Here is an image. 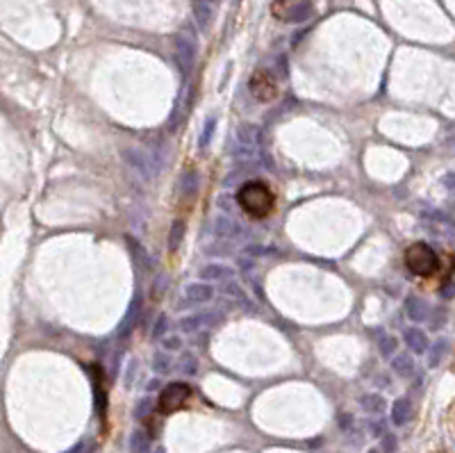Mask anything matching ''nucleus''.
I'll return each instance as SVG.
<instances>
[{"mask_svg":"<svg viewBox=\"0 0 455 453\" xmlns=\"http://www.w3.org/2000/svg\"><path fill=\"white\" fill-rule=\"evenodd\" d=\"M406 264L415 276L428 278V276H433L437 269H440V257H437V253L431 248V244L417 241V244H412L406 251Z\"/></svg>","mask_w":455,"mask_h":453,"instance_id":"3","label":"nucleus"},{"mask_svg":"<svg viewBox=\"0 0 455 453\" xmlns=\"http://www.w3.org/2000/svg\"><path fill=\"white\" fill-rule=\"evenodd\" d=\"M241 225L237 221H232L230 216H223V214H218L216 219H214V235L216 237H221V239H237L241 237Z\"/></svg>","mask_w":455,"mask_h":453,"instance_id":"13","label":"nucleus"},{"mask_svg":"<svg viewBox=\"0 0 455 453\" xmlns=\"http://www.w3.org/2000/svg\"><path fill=\"white\" fill-rule=\"evenodd\" d=\"M412 413H415V408H412V401L410 399H396L392 404V424L394 426H406L410 419H412Z\"/></svg>","mask_w":455,"mask_h":453,"instance_id":"16","label":"nucleus"},{"mask_svg":"<svg viewBox=\"0 0 455 453\" xmlns=\"http://www.w3.org/2000/svg\"><path fill=\"white\" fill-rule=\"evenodd\" d=\"M184 232H187V223H184L182 219H175L171 223V232H168V251H171V253H175V251L180 248Z\"/></svg>","mask_w":455,"mask_h":453,"instance_id":"22","label":"nucleus"},{"mask_svg":"<svg viewBox=\"0 0 455 453\" xmlns=\"http://www.w3.org/2000/svg\"><path fill=\"white\" fill-rule=\"evenodd\" d=\"M367 453H383V451H381V449H369Z\"/></svg>","mask_w":455,"mask_h":453,"instance_id":"42","label":"nucleus"},{"mask_svg":"<svg viewBox=\"0 0 455 453\" xmlns=\"http://www.w3.org/2000/svg\"><path fill=\"white\" fill-rule=\"evenodd\" d=\"M381 356L383 358H394L396 356V351H399V340L396 337H385V340H381Z\"/></svg>","mask_w":455,"mask_h":453,"instance_id":"28","label":"nucleus"},{"mask_svg":"<svg viewBox=\"0 0 455 453\" xmlns=\"http://www.w3.org/2000/svg\"><path fill=\"white\" fill-rule=\"evenodd\" d=\"M191 388L187 383H168L166 388L159 392V401H157V408L162 415H171L175 413L180 406H184V401L189 399Z\"/></svg>","mask_w":455,"mask_h":453,"instance_id":"7","label":"nucleus"},{"mask_svg":"<svg viewBox=\"0 0 455 453\" xmlns=\"http://www.w3.org/2000/svg\"><path fill=\"white\" fill-rule=\"evenodd\" d=\"M446 353H449V340H437L435 342V347L431 349V358H428V365L431 367H437L442 363V360L446 358Z\"/></svg>","mask_w":455,"mask_h":453,"instance_id":"25","label":"nucleus"},{"mask_svg":"<svg viewBox=\"0 0 455 453\" xmlns=\"http://www.w3.org/2000/svg\"><path fill=\"white\" fill-rule=\"evenodd\" d=\"M237 205L246 212L248 216L262 219L273 209V194L264 182L250 180L246 184H241L237 191Z\"/></svg>","mask_w":455,"mask_h":453,"instance_id":"1","label":"nucleus"},{"mask_svg":"<svg viewBox=\"0 0 455 453\" xmlns=\"http://www.w3.org/2000/svg\"><path fill=\"white\" fill-rule=\"evenodd\" d=\"M351 426H353V417L351 415H342L340 417V429L342 431H351Z\"/></svg>","mask_w":455,"mask_h":453,"instance_id":"39","label":"nucleus"},{"mask_svg":"<svg viewBox=\"0 0 455 453\" xmlns=\"http://www.w3.org/2000/svg\"><path fill=\"white\" fill-rule=\"evenodd\" d=\"M175 57H178V69L182 78L187 80L193 71V64H196V37L189 28H184L175 37Z\"/></svg>","mask_w":455,"mask_h":453,"instance_id":"5","label":"nucleus"},{"mask_svg":"<svg viewBox=\"0 0 455 453\" xmlns=\"http://www.w3.org/2000/svg\"><path fill=\"white\" fill-rule=\"evenodd\" d=\"M444 187H449V189H453L455 187V173H449L444 178Z\"/></svg>","mask_w":455,"mask_h":453,"instance_id":"40","label":"nucleus"},{"mask_svg":"<svg viewBox=\"0 0 455 453\" xmlns=\"http://www.w3.org/2000/svg\"><path fill=\"white\" fill-rule=\"evenodd\" d=\"M178 372L182 376H193L198 372V363H196V358H193L191 353H184L180 360H178Z\"/></svg>","mask_w":455,"mask_h":453,"instance_id":"27","label":"nucleus"},{"mask_svg":"<svg viewBox=\"0 0 455 453\" xmlns=\"http://www.w3.org/2000/svg\"><path fill=\"white\" fill-rule=\"evenodd\" d=\"M94 399H96V413L103 417L105 415V408H107V397H105V392L100 390V383L98 381L94 383Z\"/></svg>","mask_w":455,"mask_h":453,"instance_id":"31","label":"nucleus"},{"mask_svg":"<svg viewBox=\"0 0 455 453\" xmlns=\"http://www.w3.org/2000/svg\"><path fill=\"white\" fill-rule=\"evenodd\" d=\"M193 21H196L200 32H207L214 19V0H193Z\"/></svg>","mask_w":455,"mask_h":453,"instance_id":"11","label":"nucleus"},{"mask_svg":"<svg viewBox=\"0 0 455 453\" xmlns=\"http://www.w3.org/2000/svg\"><path fill=\"white\" fill-rule=\"evenodd\" d=\"M444 319H446V312L444 310H437V315H433V321H431V328H442L444 326Z\"/></svg>","mask_w":455,"mask_h":453,"instance_id":"37","label":"nucleus"},{"mask_svg":"<svg viewBox=\"0 0 455 453\" xmlns=\"http://www.w3.org/2000/svg\"><path fill=\"white\" fill-rule=\"evenodd\" d=\"M223 294H228L230 299H234L237 303L241 305V308H246V310H250L253 308V303H250V299H248V294L244 292L241 287L234 280H225V285H223Z\"/></svg>","mask_w":455,"mask_h":453,"instance_id":"23","label":"nucleus"},{"mask_svg":"<svg viewBox=\"0 0 455 453\" xmlns=\"http://www.w3.org/2000/svg\"><path fill=\"white\" fill-rule=\"evenodd\" d=\"M262 155V128L255 123H241L234 135L232 159L237 164L255 162Z\"/></svg>","mask_w":455,"mask_h":453,"instance_id":"2","label":"nucleus"},{"mask_svg":"<svg viewBox=\"0 0 455 453\" xmlns=\"http://www.w3.org/2000/svg\"><path fill=\"white\" fill-rule=\"evenodd\" d=\"M218 319H221V315H218L216 310H209V312H193L189 317L180 319V331L182 333H198V331L207 328V326L216 324Z\"/></svg>","mask_w":455,"mask_h":453,"instance_id":"10","label":"nucleus"},{"mask_svg":"<svg viewBox=\"0 0 455 453\" xmlns=\"http://www.w3.org/2000/svg\"><path fill=\"white\" fill-rule=\"evenodd\" d=\"M214 128H216V119L214 116H209V119L205 121V128H203V135H200V148H207L209 146V141H212V135H214Z\"/></svg>","mask_w":455,"mask_h":453,"instance_id":"29","label":"nucleus"},{"mask_svg":"<svg viewBox=\"0 0 455 453\" xmlns=\"http://www.w3.org/2000/svg\"><path fill=\"white\" fill-rule=\"evenodd\" d=\"M406 315L410 317V321L421 324V321H426L428 315H431V308H428V303H426L424 299L410 296V299L406 301Z\"/></svg>","mask_w":455,"mask_h":453,"instance_id":"17","label":"nucleus"},{"mask_svg":"<svg viewBox=\"0 0 455 453\" xmlns=\"http://www.w3.org/2000/svg\"><path fill=\"white\" fill-rule=\"evenodd\" d=\"M123 157L144 180H153L159 171V166H157V162H153V157H148V153H144V150H139V148L123 150Z\"/></svg>","mask_w":455,"mask_h":453,"instance_id":"9","label":"nucleus"},{"mask_svg":"<svg viewBox=\"0 0 455 453\" xmlns=\"http://www.w3.org/2000/svg\"><path fill=\"white\" fill-rule=\"evenodd\" d=\"M264 253H269V248L262 246V244H250V246L244 248V255H250V257H260V255H264Z\"/></svg>","mask_w":455,"mask_h":453,"instance_id":"35","label":"nucleus"},{"mask_svg":"<svg viewBox=\"0 0 455 453\" xmlns=\"http://www.w3.org/2000/svg\"><path fill=\"white\" fill-rule=\"evenodd\" d=\"M137 317H139V299H132L128 312H125V317H123V324H121L119 333L121 335H128L132 331V326L137 324Z\"/></svg>","mask_w":455,"mask_h":453,"instance_id":"24","label":"nucleus"},{"mask_svg":"<svg viewBox=\"0 0 455 453\" xmlns=\"http://www.w3.org/2000/svg\"><path fill=\"white\" fill-rule=\"evenodd\" d=\"M212 299H214V287L209 283H205V280L189 283L187 287H184L182 296L178 299V303H175V308H178V310H187V308H193V305L209 303Z\"/></svg>","mask_w":455,"mask_h":453,"instance_id":"8","label":"nucleus"},{"mask_svg":"<svg viewBox=\"0 0 455 453\" xmlns=\"http://www.w3.org/2000/svg\"><path fill=\"white\" fill-rule=\"evenodd\" d=\"M392 372L399 374L401 379H408L415 372V360H412L410 353H396L392 358Z\"/></svg>","mask_w":455,"mask_h":453,"instance_id":"19","label":"nucleus"},{"mask_svg":"<svg viewBox=\"0 0 455 453\" xmlns=\"http://www.w3.org/2000/svg\"><path fill=\"white\" fill-rule=\"evenodd\" d=\"M128 449L130 453H150V435L144 429L132 431L128 440Z\"/></svg>","mask_w":455,"mask_h":453,"instance_id":"20","label":"nucleus"},{"mask_svg":"<svg viewBox=\"0 0 455 453\" xmlns=\"http://www.w3.org/2000/svg\"><path fill=\"white\" fill-rule=\"evenodd\" d=\"M171 367H173V360L168 353H162V351H157V353L153 356V372L157 376H164L171 372Z\"/></svg>","mask_w":455,"mask_h":453,"instance_id":"26","label":"nucleus"},{"mask_svg":"<svg viewBox=\"0 0 455 453\" xmlns=\"http://www.w3.org/2000/svg\"><path fill=\"white\" fill-rule=\"evenodd\" d=\"M182 337L180 335H168V337H162V347L166 351H180L182 349Z\"/></svg>","mask_w":455,"mask_h":453,"instance_id":"32","label":"nucleus"},{"mask_svg":"<svg viewBox=\"0 0 455 453\" xmlns=\"http://www.w3.org/2000/svg\"><path fill=\"white\" fill-rule=\"evenodd\" d=\"M403 340H406L408 349L412 351V353L421 356V353H426V351H428V335L421 328H417V326H412V328H408L406 333H403Z\"/></svg>","mask_w":455,"mask_h":453,"instance_id":"15","label":"nucleus"},{"mask_svg":"<svg viewBox=\"0 0 455 453\" xmlns=\"http://www.w3.org/2000/svg\"><path fill=\"white\" fill-rule=\"evenodd\" d=\"M155 453H164V451H162V449H157V451H155Z\"/></svg>","mask_w":455,"mask_h":453,"instance_id":"43","label":"nucleus"},{"mask_svg":"<svg viewBox=\"0 0 455 453\" xmlns=\"http://www.w3.org/2000/svg\"><path fill=\"white\" fill-rule=\"evenodd\" d=\"M381 440H383V442H381V451H383V453H394V451H396V438H394V435L387 433V435H383Z\"/></svg>","mask_w":455,"mask_h":453,"instance_id":"34","label":"nucleus"},{"mask_svg":"<svg viewBox=\"0 0 455 453\" xmlns=\"http://www.w3.org/2000/svg\"><path fill=\"white\" fill-rule=\"evenodd\" d=\"M198 278L205 280V283H225V280H232L234 278V271L230 269V267H225V264L209 262V264H205L203 269L198 271Z\"/></svg>","mask_w":455,"mask_h":453,"instance_id":"12","label":"nucleus"},{"mask_svg":"<svg viewBox=\"0 0 455 453\" xmlns=\"http://www.w3.org/2000/svg\"><path fill=\"white\" fill-rule=\"evenodd\" d=\"M271 12L285 23H305L314 16V5L310 0H273Z\"/></svg>","mask_w":455,"mask_h":453,"instance_id":"4","label":"nucleus"},{"mask_svg":"<svg viewBox=\"0 0 455 453\" xmlns=\"http://www.w3.org/2000/svg\"><path fill=\"white\" fill-rule=\"evenodd\" d=\"M248 89H250L253 98H257L260 103H271V100H276L278 98V80H276L273 71L257 69L250 75Z\"/></svg>","mask_w":455,"mask_h":453,"instance_id":"6","label":"nucleus"},{"mask_svg":"<svg viewBox=\"0 0 455 453\" xmlns=\"http://www.w3.org/2000/svg\"><path fill=\"white\" fill-rule=\"evenodd\" d=\"M82 449H84V444H75V447L71 451H66V453H82Z\"/></svg>","mask_w":455,"mask_h":453,"instance_id":"41","label":"nucleus"},{"mask_svg":"<svg viewBox=\"0 0 455 453\" xmlns=\"http://www.w3.org/2000/svg\"><path fill=\"white\" fill-rule=\"evenodd\" d=\"M360 406L369 415H383L387 408V401L383 394H365V397L360 399Z\"/></svg>","mask_w":455,"mask_h":453,"instance_id":"18","label":"nucleus"},{"mask_svg":"<svg viewBox=\"0 0 455 453\" xmlns=\"http://www.w3.org/2000/svg\"><path fill=\"white\" fill-rule=\"evenodd\" d=\"M178 189H180V196L184 200H191L193 196L198 194V189H200V173L198 171H184L180 175V182H178Z\"/></svg>","mask_w":455,"mask_h":453,"instance_id":"14","label":"nucleus"},{"mask_svg":"<svg viewBox=\"0 0 455 453\" xmlns=\"http://www.w3.org/2000/svg\"><path fill=\"white\" fill-rule=\"evenodd\" d=\"M166 331H168V319H166V315H159L157 321H155V328H153V340H159Z\"/></svg>","mask_w":455,"mask_h":453,"instance_id":"33","label":"nucleus"},{"mask_svg":"<svg viewBox=\"0 0 455 453\" xmlns=\"http://www.w3.org/2000/svg\"><path fill=\"white\" fill-rule=\"evenodd\" d=\"M168 287V276H157L155 278V287H153V294L159 296V294H164Z\"/></svg>","mask_w":455,"mask_h":453,"instance_id":"36","label":"nucleus"},{"mask_svg":"<svg viewBox=\"0 0 455 453\" xmlns=\"http://www.w3.org/2000/svg\"><path fill=\"white\" fill-rule=\"evenodd\" d=\"M442 296H444V299H453V296H455V283H444Z\"/></svg>","mask_w":455,"mask_h":453,"instance_id":"38","label":"nucleus"},{"mask_svg":"<svg viewBox=\"0 0 455 453\" xmlns=\"http://www.w3.org/2000/svg\"><path fill=\"white\" fill-rule=\"evenodd\" d=\"M150 413H153V399L144 397L137 404V408H134V417H137V419H146V417H150Z\"/></svg>","mask_w":455,"mask_h":453,"instance_id":"30","label":"nucleus"},{"mask_svg":"<svg viewBox=\"0 0 455 453\" xmlns=\"http://www.w3.org/2000/svg\"><path fill=\"white\" fill-rule=\"evenodd\" d=\"M125 241H128V246H130V253L134 255V260L139 262V267H144L146 271L153 269V257H150V253L139 244L134 237H125Z\"/></svg>","mask_w":455,"mask_h":453,"instance_id":"21","label":"nucleus"}]
</instances>
